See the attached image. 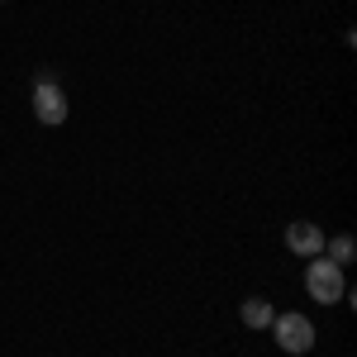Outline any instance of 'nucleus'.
Wrapping results in <instances>:
<instances>
[{"label":"nucleus","instance_id":"423d86ee","mask_svg":"<svg viewBox=\"0 0 357 357\" xmlns=\"http://www.w3.org/2000/svg\"><path fill=\"white\" fill-rule=\"evenodd\" d=\"M324 252H329V262H338V267H348V262L357 257L353 234H338V238H324Z\"/></svg>","mask_w":357,"mask_h":357},{"label":"nucleus","instance_id":"7ed1b4c3","mask_svg":"<svg viewBox=\"0 0 357 357\" xmlns=\"http://www.w3.org/2000/svg\"><path fill=\"white\" fill-rule=\"evenodd\" d=\"M33 114L43 124H62L67 119V96L53 82V72H38V82H33Z\"/></svg>","mask_w":357,"mask_h":357},{"label":"nucleus","instance_id":"f257e3e1","mask_svg":"<svg viewBox=\"0 0 357 357\" xmlns=\"http://www.w3.org/2000/svg\"><path fill=\"white\" fill-rule=\"evenodd\" d=\"M305 291L314 296L319 305H333V301H343V267L338 262H329L324 252L319 257H310V267H305Z\"/></svg>","mask_w":357,"mask_h":357},{"label":"nucleus","instance_id":"20e7f679","mask_svg":"<svg viewBox=\"0 0 357 357\" xmlns=\"http://www.w3.org/2000/svg\"><path fill=\"white\" fill-rule=\"evenodd\" d=\"M286 248H291L296 257H319V252H324V229L310 224V220H296L286 229Z\"/></svg>","mask_w":357,"mask_h":357},{"label":"nucleus","instance_id":"39448f33","mask_svg":"<svg viewBox=\"0 0 357 357\" xmlns=\"http://www.w3.org/2000/svg\"><path fill=\"white\" fill-rule=\"evenodd\" d=\"M238 314H243V324L248 329H267V324H272V305L262 301V296H252V301H243V310H238Z\"/></svg>","mask_w":357,"mask_h":357},{"label":"nucleus","instance_id":"f03ea898","mask_svg":"<svg viewBox=\"0 0 357 357\" xmlns=\"http://www.w3.org/2000/svg\"><path fill=\"white\" fill-rule=\"evenodd\" d=\"M267 329L276 333V348H281V353H310V348H314V324H310V319H305V314H272V324H267Z\"/></svg>","mask_w":357,"mask_h":357}]
</instances>
